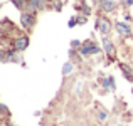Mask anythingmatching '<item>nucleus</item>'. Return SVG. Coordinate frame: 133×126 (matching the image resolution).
I'll use <instances>...</instances> for the list:
<instances>
[{
    "label": "nucleus",
    "instance_id": "f257e3e1",
    "mask_svg": "<svg viewBox=\"0 0 133 126\" xmlns=\"http://www.w3.org/2000/svg\"><path fill=\"white\" fill-rule=\"evenodd\" d=\"M20 24L24 29H32L36 25V13L34 12H22L20 13Z\"/></svg>",
    "mask_w": 133,
    "mask_h": 126
},
{
    "label": "nucleus",
    "instance_id": "f03ea898",
    "mask_svg": "<svg viewBox=\"0 0 133 126\" xmlns=\"http://www.w3.org/2000/svg\"><path fill=\"white\" fill-rule=\"evenodd\" d=\"M98 52H99V47L91 40L84 42V44L79 47V54L81 55H93V54H98Z\"/></svg>",
    "mask_w": 133,
    "mask_h": 126
},
{
    "label": "nucleus",
    "instance_id": "7ed1b4c3",
    "mask_svg": "<svg viewBox=\"0 0 133 126\" xmlns=\"http://www.w3.org/2000/svg\"><path fill=\"white\" fill-rule=\"evenodd\" d=\"M14 49H15L17 52H22V51H25L27 47H29V37L27 36H22V37H17L15 40H14Z\"/></svg>",
    "mask_w": 133,
    "mask_h": 126
},
{
    "label": "nucleus",
    "instance_id": "20e7f679",
    "mask_svg": "<svg viewBox=\"0 0 133 126\" xmlns=\"http://www.w3.org/2000/svg\"><path fill=\"white\" fill-rule=\"evenodd\" d=\"M96 29L99 30L103 36H106V34L110 32V29H111V22L108 19H104V17H99L98 22H96Z\"/></svg>",
    "mask_w": 133,
    "mask_h": 126
},
{
    "label": "nucleus",
    "instance_id": "39448f33",
    "mask_svg": "<svg viewBox=\"0 0 133 126\" xmlns=\"http://www.w3.org/2000/svg\"><path fill=\"white\" fill-rule=\"evenodd\" d=\"M99 5H101V10L106 12V13L116 10V2L115 0H99Z\"/></svg>",
    "mask_w": 133,
    "mask_h": 126
},
{
    "label": "nucleus",
    "instance_id": "423d86ee",
    "mask_svg": "<svg viewBox=\"0 0 133 126\" xmlns=\"http://www.w3.org/2000/svg\"><path fill=\"white\" fill-rule=\"evenodd\" d=\"M115 27H116V30H118L120 36H123V37H130L131 36V29L125 22H116V24H115Z\"/></svg>",
    "mask_w": 133,
    "mask_h": 126
},
{
    "label": "nucleus",
    "instance_id": "0eeeda50",
    "mask_svg": "<svg viewBox=\"0 0 133 126\" xmlns=\"http://www.w3.org/2000/svg\"><path fill=\"white\" fill-rule=\"evenodd\" d=\"M27 7H29V12H36L37 9L44 7V2L42 0H27Z\"/></svg>",
    "mask_w": 133,
    "mask_h": 126
},
{
    "label": "nucleus",
    "instance_id": "6e6552de",
    "mask_svg": "<svg viewBox=\"0 0 133 126\" xmlns=\"http://www.w3.org/2000/svg\"><path fill=\"white\" fill-rule=\"evenodd\" d=\"M103 47H104V51H106L108 55H111V57L115 55V45L111 44V40L108 39V37H103Z\"/></svg>",
    "mask_w": 133,
    "mask_h": 126
},
{
    "label": "nucleus",
    "instance_id": "1a4fd4ad",
    "mask_svg": "<svg viewBox=\"0 0 133 126\" xmlns=\"http://www.w3.org/2000/svg\"><path fill=\"white\" fill-rule=\"evenodd\" d=\"M120 71L125 74V78H127L128 81H131V79H133V71L130 69V66H127V64H120Z\"/></svg>",
    "mask_w": 133,
    "mask_h": 126
},
{
    "label": "nucleus",
    "instance_id": "9d476101",
    "mask_svg": "<svg viewBox=\"0 0 133 126\" xmlns=\"http://www.w3.org/2000/svg\"><path fill=\"white\" fill-rule=\"evenodd\" d=\"M10 2H12L19 10H24V7L27 5V0H10Z\"/></svg>",
    "mask_w": 133,
    "mask_h": 126
},
{
    "label": "nucleus",
    "instance_id": "9b49d317",
    "mask_svg": "<svg viewBox=\"0 0 133 126\" xmlns=\"http://www.w3.org/2000/svg\"><path fill=\"white\" fill-rule=\"evenodd\" d=\"M103 86L106 87V89H108V87H111V89H115V81H113V78L110 76L108 79H103Z\"/></svg>",
    "mask_w": 133,
    "mask_h": 126
},
{
    "label": "nucleus",
    "instance_id": "f8f14e48",
    "mask_svg": "<svg viewBox=\"0 0 133 126\" xmlns=\"http://www.w3.org/2000/svg\"><path fill=\"white\" fill-rule=\"evenodd\" d=\"M72 71V64H71V62H66V64H64V67H62V74H69V72H71Z\"/></svg>",
    "mask_w": 133,
    "mask_h": 126
},
{
    "label": "nucleus",
    "instance_id": "ddd939ff",
    "mask_svg": "<svg viewBox=\"0 0 133 126\" xmlns=\"http://www.w3.org/2000/svg\"><path fill=\"white\" fill-rule=\"evenodd\" d=\"M83 12H84V15H89V13H91V9L86 5V3H83Z\"/></svg>",
    "mask_w": 133,
    "mask_h": 126
},
{
    "label": "nucleus",
    "instance_id": "4468645a",
    "mask_svg": "<svg viewBox=\"0 0 133 126\" xmlns=\"http://www.w3.org/2000/svg\"><path fill=\"white\" fill-rule=\"evenodd\" d=\"M7 61V51H0V62Z\"/></svg>",
    "mask_w": 133,
    "mask_h": 126
},
{
    "label": "nucleus",
    "instance_id": "2eb2a0df",
    "mask_svg": "<svg viewBox=\"0 0 133 126\" xmlns=\"http://www.w3.org/2000/svg\"><path fill=\"white\" fill-rule=\"evenodd\" d=\"M76 22H78V17H72V19L69 20V27H74V25H76Z\"/></svg>",
    "mask_w": 133,
    "mask_h": 126
},
{
    "label": "nucleus",
    "instance_id": "dca6fc26",
    "mask_svg": "<svg viewBox=\"0 0 133 126\" xmlns=\"http://www.w3.org/2000/svg\"><path fill=\"white\" fill-rule=\"evenodd\" d=\"M71 45H72V47H81L83 44H81L79 40H72V44H71Z\"/></svg>",
    "mask_w": 133,
    "mask_h": 126
},
{
    "label": "nucleus",
    "instance_id": "f3484780",
    "mask_svg": "<svg viewBox=\"0 0 133 126\" xmlns=\"http://www.w3.org/2000/svg\"><path fill=\"white\" fill-rule=\"evenodd\" d=\"M99 120H106V113H104V111L99 113Z\"/></svg>",
    "mask_w": 133,
    "mask_h": 126
},
{
    "label": "nucleus",
    "instance_id": "a211bd4d",
    "mask_svg": "<svg viewBox=\"0 0 133 126\" xmlns=\"http://www.w3.org/2000/svg\"><path fill=\"white\" fill-rule=\"evenodd\" d=\"M78 22L79 24H84L86 22V17H78Z\"/></svg>",
    "mask_w": 133,
    "mask_h": 126
},
{
    "label": "nucleus",
    "instance_id": "6ab92c4d",
    "mask_svg": "<svg viewBox=\"0 0 133 126\" xmlns=\"http://www.w3.org/2000/svg\"><path fill=\"white\" fill-rule=\"evenodd\" d=\"M131 3H133V0H123V5H131Z\"/></svg>",
    "mask_w": 133,
    "mask_h": 126
},
{
    "label": "nucleus",
    "instance_id": "aec40b11",
    "mask_svg": "<svg viewBox=\"0 0 133 126\" xmlns=\"http://www.w3.org/2000/svg\"><path fill=\"white\" fill-rule=\"evenodd\" d=\"M0 9H2V3H0Z\"/></svg>",
    "mask_w": 133,
    "mask_h": 126
}]
</instances>
